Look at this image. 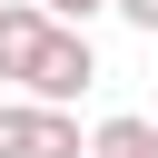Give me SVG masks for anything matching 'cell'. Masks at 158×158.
<instances>
[{
  "label": "cell",
  "mask_w": 158,
  "mask_h": 158,
  "mask_svg": "<svg viewBox=\"0 0 158 158\" xmlns=\"http://www.w3.org/2000/svg\"><path fill=\"white\" fill-rule=\"evenodd\" d=\"M0 158H89V138H79V118H69V109L0 99Z\"/></svg>",
  "instance_id": "cell-1"
},
{
  "label": "cell",
  "mask_w": 158,
  "mask_h": 158,
  "mask_svg": "<svg viewBox=\"0 0 158 158\" xmlns=\"http://www.w3.org/2000/svg\"><path fill=\"white\" fill-rule=\"evenodd\" d=\"M49 30H59V20H49L40 0H0V79H20V89H30V69H40Z\"/></svg>",
  "instance_id": "cell-3"
},
{
  "label": "cell",
  "mask_w": 158,
  "mask_h": 158,
  "mask_svg": "<svg viewBox=\"0 0 158 158\" xmlns=\"http://www.w3.org/2000/svg\"><path fill=\"white\" fill-rule=\"evenodd\" d=\"M40 10H49V20H59V30H79V20H99V10H109V0H40Z\"/></svg>",
  "instance_id": "cell-5"
},
{
  "label": "cell",
  "mask_w": 158,
  "mask_h": 158,
  "mask_svg": "<svg viewBox=\"0 0 158 158\" xmlns=\"http://www.w3.org/2000/svg\"><path fill=\"white\" fill-rule=\"evenodd\" d=\"M89 158H158V118H128V109L99 118L89 128Z\"/></svg>",
  "instance_id": "cell-4"
},
{
  "label": "cell",
  "mask_w": 158,
  "mask_h": 158,
  "mask_svg": "<svg viewBox=\"0 0 158 158\" xmlns=\"http://www.w3.org/2000/svg\"><path fill=\"white\" fill-rule=\"evenodd\" d=\"M79 89H99V49H89V30H49V49L30 69V99L40 109H69Z\"/></svg>",
  "instance_id": "cell-2"
},
{
  "label": "cell",
  "mask_w": 158,
  "mask_h": 158,
  "mask_svg": "<svg viewBox=\"0 0 158 158\" xmlns=\"http://www.w3.org/2000/svg\"><path fill=\"white\" fill-rule=\"evenodd\" d=\"M109 10H118L128 30H148V40H158V0H109Z\"/></svg>",
  "instance_id": "cell-6"
}]
</instances>
